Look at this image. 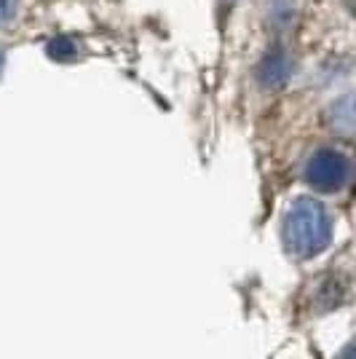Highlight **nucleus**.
Returning a JSON list of instances; mask_svg holds the SVG:
<instances>
[{"instance_id":"obj_2","label":"nucleus","mask_w":356,"mask_h":359,"mask_svg":"<svg viewBox=\"0 0 356 359\" xmlns=\"http://www.w3.org/2000/svg\"><path fill=\"white\" fill-rule=\"evenodd\" d=\"M306 180L322 194H335L348 180V161L345 156L332 148L316 150L306 164Z\"/></svg>"},{"instance_id":"obj_3","label":"nucleus","mask_w":356,"mask_h":359,"mask_svg":"<svg viewBox=\"0 0 356 359\" xmlns=\"http://www.w3.org/2000/svg\"><path fill=\"white\" fill-rule=\"evenodd\" d=\"M289 73H292V62L284 54L282 48H271L266 57L257 65V81L263 89H282L284 83L289 81Z\"/></svg>"},{"instance_id":"obj_6","label":"nucleus","mask_w":356,"mask_h":359,"mask_svg":"<svg viewBox=\"0 0 356 359\" xmlns=\"http://www.w3.org/2000/svg\"><path fill=\"white\" fill-rule=\"evenodd\" d=\"M16 3H19V0H0V27H6V25L14 22Z\"/></svg>"},{"instance_id":"obj_5","label":"nucleus","mask_w":356,"mask_h":359,"mask_svg":"<svg viewBox=\"0 0 356 359\" xmlns=\"http://www.w3.org/2000/svg\"><path fill=\"white\" fill-rule=\"evenodd\" d=\"M46 54H48L54 62L67 65V62L78 60V43H75L73 38H67V35H60V38L48 41V46H46Z\"/></svg>"},{"instance_id":"obj_4","label":"nucleus","mask_w":356,"mask_h":359,"mask_svg":"<svg viewBox=\"0 0 356 359\" xmlns=\"http://www.w3.org/2000/svg\"><path fill=\"white\" fill-rule=\"evenodd\" d=\"M327 121L335 132H356V94H345L329 107Z\"/></svg>"},{"instance_id":"obj_8","label":"nucleus","mask_w":356,"mask_h":359,"mask_svg":"<svg viewBox=\"0 0 356 359\" xmlns=\"http://www.w3.org/2000/svg\"><path fill=\"white\" fill-rule=\"evenodd\" d=\"M341 359H356V346H348V348L341 354Z\"/></svg>"},{"instance_id":"obj_7","label":"nucleus","mask_w":356,"mask_h":359,"mask_svg":"<svg viewBox=\"0 0 356 359\" xmlns=\"http://www.w3.org/2000/svg\"><path fill=\"white\" fill-rule=\"evenodd\" d=\"M236 6V0H217V14H220V22L225 19V14Z\"/></svg>"},{"instance_id":"obj_1","label":"nucleus","mask_w":356,"mask_h":359,"mask_svg":"<svg viewBox=\"0 0 356 359\" xmlns=\"http://www.w3.org/2000/svg\"><path fill=\"white\" fill-rule=\"evenodd\" d=\"M282 236L289 255L295 257H313V255L324 252L332 239L329 215L319 201L297 198L284 215Z\"/></svg>"},{"instance_id":"obj_9","label":"nucleus","mask_w":356,"mask_h":359,"mask_svg":"<svg viewBox=\"0 0 356 359\" xmlns=\"http://www.w3.org/2000/svg\"><path fill=\"white\" fill-rule=\"evenodd\" d=\"M3 62H6V54H3V48H0V70H3Z\"/></svg>"}]
</instances>
